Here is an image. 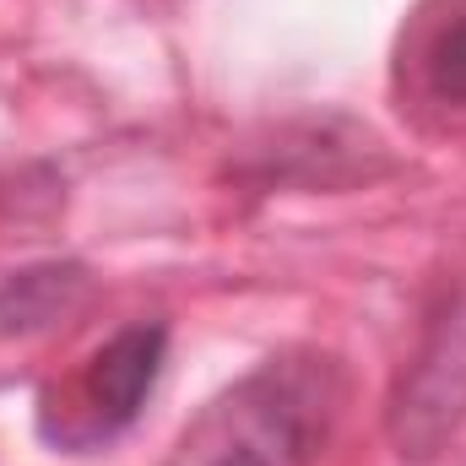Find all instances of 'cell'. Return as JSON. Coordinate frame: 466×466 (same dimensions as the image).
Here are the masks:
<instances>
[{
	"label": "cell",
	"instance_id": "obj_3",
	"mask_svg": "<svg viewBox=\"0 0 466 466\" xmlns=\"http://www.w3.org/2000/svg\"><path fill=\"white\" fill-rule=\"evenodd\" d=\"M429 87L451 104H466V16L445 22L429 44Z\"/></svg>",
	"mask_w": 466,
	"mask_h": 466
},
{
	"label": "cell",
	"instance_id": "obj_1",
	"mask_svg": "<svg viewBox=\"0 0 466 466\" xmlns=\"http://www.w3.org/2000/svg\"><path fill=\"white\" fill-rule=\"evenodd\" d=\"M342 396L348 380L331 352L266 358L185 423L168 466H315Z\"/></svg>",
	"mask_w": 466,
	"mask_h": 466
},
{
	"label": "cell",
	"instance_id": "obj_2",
	"mask_svg": "<svg viewBox=\"0 0 466 466\" xmlns=\"http://www.w3.org/2000/svg\"><path fill=\"white\" fill-rule=\"evenodd\" d=\"M163 352H168V331L157 320H136L115 331L104 348L93 352L82 385H76V412H82V429L71 434V445H93V440H109L119 434L141 401L152 396L157 385V369H163Z\"/></svg>",
	"mask_w": 466,
	"mask_h": 466
}]
</instances>
